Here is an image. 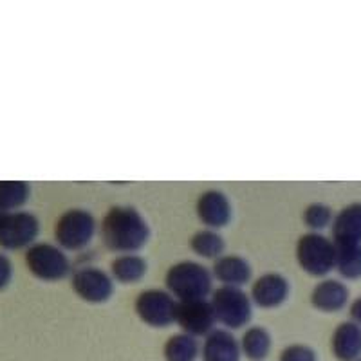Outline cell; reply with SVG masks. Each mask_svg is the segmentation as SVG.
Instances as JSON below:
<instances>
[{
  "instance_id": "8fae6325",
  "label": "cell",
  "mask_w": 361,
  "mask_h": 361,
  "mask_svg": "<svg viewBox=\"0 0 361 361\" xmlns=\"http://www.w3.org/2000/svg\"><path fill=\"white\" fill-rule=\"evenodd\" d=\"M195 214L199 221L209 230H217L228 226L231 219V204L230 199L221 190H206L199 195L195 202Z\"/></svg>"
},
{
  "instance_id": "7402d4cb",
  "label": "cell",
  "mask_w": 361,
  "mask_h": 361,
  "mask_svg": "<svg viewBox=\"0 0 361 361\" xmlns=\"http://www.w3.org/2000/svg\"><path fill=\"white\" fill-rule=\"evenodd\" d=\"M164 360L166 361H195L199 354V343L186 333H177L164 343Z\"/></svg>"
},
{
  "instance_id": "4fadbf2b",
  "label": "cell",
  "mask_w": 361,
  "mask_h": 361,
  "mask_svg": "<svg viewBox=\"0 0 361 361\" xmlns=\"http://www.w3.org/2000/svg\"><path fill=\"white\" fill-rule=\"evenodd\" d=\"M333 243L338 247L361 244V202H350L333 219Z\"/></svg>"
},
{
  "instance_id": "3957f363",
  "label": "cell",
  "mask_w": 361,
  "mask_h": 361,
  "mask_svg": "<svg viewBox=\"0 0 361 361\" xmlns=\"http://www.w3.org/2000/svg\"><path fill=\"white\" fill-rule=\"evenodd\" d=\"M338 247L333 238L316 231L302 235L296 243V262L312 276H324L336 267Z\"/></svg>"
},
{
  "instance_id": "d4e9b609",
  "label": "cell",
  "mask_w": 361,
  "mask_h": 361,
  "mask_svg": "<svg viewBox=\"0 0 361 361\" xmlns=\"http://www.w3.org/2000/svg\"><path fill=\"white\" fill-rule=\"evenodd\" d=\"M280 361H316V354L311 347L302 343H293L280 353Z\"/></svg>"
},
{
  "instance_id": "7a4b0ae2",
  "label": "cell",
  "mask_w": 361,
  "mask_h": 361,
  "mask_svg": "<svg viewBox=\"0 0 361 361\" xmlns=\"http://www.w3.org/2000/svg\"><path fill=\"white\" fill-rule=\"evenodd\" d=\"M166 291L177 302H192V300H206L214 286V275L202 264L183 260L169 267L164 275Z\"/></svg>"
},
{
  "instance_id": "277c9868",
  "label": "cell",
  "mask_w": 361,
  "mask_h": 361,
  "mask_svg": "<svg viewBox=\"0 0 361 361\" xmlns=\"http://www.w3.org/2000/svg\"><path fill=\"white\" fill-rule=\"evenodd\" d=\"M96 219L89 209L71 208L58 217L54 238L62 250L78 251L92 240L96 233Z\"/></svg>"
},
{
  "instance_id": "30bf717a",
  "label": "cell",
  "mask_w": 361,
  "mask_h": 361,
  "mask_svg": "<svg viewBox=\"0 0 361 361\" xmlns=\"http://www.w3.org/2000/svg\"><path fill=\"white\" fill-rule=\"evenodd\" d=\"M71 286L76 296L89 304H103L114 293L112 276L99 267H83V269L74 271Z\"/></svg>"
},
{
  "instance_id": "e0dca14e",
  "label": "cell",
  "mask_w": 361,
  "mask_h": 361,
  "mask_svg": "<svg viewBox=\"0 0 361 361\" xmlns=\"http://www.w3.org/2000/svg\"><path fill=\"white\" fill-rule=\"evenodd\" d=\"M333 353L340 361H356L361 357V325L343 322L333 333Z\"/></svg>"
},
{
  "instance_id": "603a6c76",
  "label": "cell",
  "mask_w": 361,
  "mask_h": 361,
  "mask_svg": "<svg viewBox=\"0 0 361 361\" xmlns=\"http://www.w3.org/2000/svg\"><path fill=\"white\" fill-rule=\"evenodd\" d=\"M336 269L343 279H361V244L338 247Z\"/></svg>"
},
{
  "instance_id": "ffe728a7",
  "label": "cell",
  "mask_w": 361,
  "mask_h": 361,
  "mask_svg": "<svg viewBox=\"0 0 361 361\" xmlns=\"http://www.w3.org/2000/svg\"><path fill=\"white\" fill-rule=\"evenodd\" d=\"M190 247L195 255L202 257V259H214L217 260L219 257L224 255V238L217 233L215 230H199L190 237Z\"/></svg>"
},
{
  "instance_id": "5bb4252c",
  "label": "cell",
  "mask_w": 361,
  "mask_h": 361,
  "mask_svg": "<svg viewBox=\"0 0 361 361\" xmlns=\"http://www.w3.org/2000/svg\"><path fill=\"white\" fill-rule=\"evenodd\" d=\"M240 345L237 338L226 331V329H215L202 343V360L204 361H240Z\"/></svg>"
},
{
  "instance_id": "7c38bea8",
  "label": "cell",
  "mask_w": 361,
  "mask_h": 361,
  "mask_svg": "<svg viewBox=\"0 0 361 361\" xmlns=\"http://www.w3.org/2000/svg\"><path fill=\"white\" fill-rule=\"evenodd\" d=\"M289 295V282L280 273H264L251 286V302L264 309L282 305Z\"/></svg>"
},
{
  "instance_id": "5b68a950",
  "label": "cell",
  "mask_w": 361,
  "mask_h": 361,
  "mask_svg": "<svg viewBox=\"0 0 361 361\" xmlns=\"http://www.w3.org/2000/svg\"><path fill=\"white\" fill-rule=\"evenodd\" d=\"M25 266L31 275L44 282H58L66 279L71 271V262L62 247L49 243H35L25 250Z\"/></svg>"
},
{
  "instance_id": "484cf974",
  "label": "cell",
  "mask_w": 361,
  "mask_h": 361,
  "mask_svg": "<svg viewBox=\"0 0 361 361\" xmlns=\"http://www.w3.org/2000/svg\"><path fill=\"white\" fill-rule=\"evenodd\" d=\"M13 276V264L11 260L8 259V255L0 253V291L6 289L11 282Z\"/></svg>"
},
{
  "instance_id": "ac0fdd59",
  "label": "cell",
  "mask_w": 361,
  "mask_h": 361,
  "mask_svg": "<svg viewBox=\"0 0 361 361\" xmlns=\"http://www.w3.org/2000/svg\"><path fill=\"white\" fill-rule=\"evenodd\" d=\"M111 273L118 282L134 283L143 279V275L147 273V262L137 253L118 255L111 262Z\"/></svg>"
},
{
  "instance_id": "2e32d148",
  "label": "cell",
  "mask_w": 361,
  "mask_h": 361,
  "mask_svg": "<svg viewBox=\"0 0 361 361\" xmlns=\"http://www.w3.org/2000/svg\"><path fill=\"white\" fill-rule=\"evenodd\" d=\"M309 300H311L312 307H316L318 311H340L349 300V289L340 280H322L312 288Z\"/></svg>"
},
{
  "instance_id": "ba28073f",
  "label": "cell",
  "mask_w": 361,
  "mask_h": 361,
  "mask_svg": "<svg viewBox=\"0 0 361 361\" xmlns=\"http://www.w3.org/2000/svg\"><path fill=\"white\" fill-rule=\"evenodd\" d=\"M40 231L37 215L24 209L9 212L0 217V247L4 250H22L35 244Z\"/></svg>"
},
{
  "instance_id": "6da1fadb",
  "label": "cell",
  "mask_w": 361,
  "mask_h": 361,
  "mask_svg": "<svg viewBox=\"0 0 361 361\" xmlns=\"http://www.w3.org/2000/svg\"><path fill=\"white\" fill-rule=\"evenodd\" d=\"M103 244L119 255L135 253L147 244L150 228L143 215L132 206H112L99 224Z\"/></svg>"
},
{
  "instance_id": "83f0119b",
  "label": "cell",
  "mask_w": 361,
  "mask_h": 361,
  "mask_svg": "<svg viewBox=\"0 0 361 361\" xmlns=\"http://www.w3.org/2000/svg\"><path fill=\"white\" fill-rule=\"evenodd\" d=\"M357 361H361V360H357Z\"/></svg>"
},
{
  "instance_id": "d6986e66",
  "label": "cell",
  "mask_w": 361,
  "mask_h": 361,
  "mask_svg": "<svg viewBox=\"0 0 361 361\" xmlns=\"http://www.w3.org/2000/svg\"><path fill=\"white\" fill-rule=\"evenodd\" d=\"M271 349V336L260 325H251L244 331L240 338V350L246 354L247 360L260 361L267 356Z\"/></svg>"
},
{
  "instance_id": "52a82bcc",
  "label": "cell",
  "mask_w": 361,
  "mask_h": 361,
  "mask_svg": "<svg viewBox=\"0 0 361 361\" xmlns=\"http://www.w3.org/2000/svg\"><path fill=\"white\" fill-rule=\"evenodd\" d=\"M177 302L169 291L163 289H145L134 302V311L143 324L150 327H169L176 324Z\"/></svg>"
},
{
  "instance_id": "8992f818",
  "label": "cell",
  "mask_w": 361,
  "mask_h": 361,
  "mask_svg": "<svg viewBox=\"0 0 361 361\" xmlns=\"http://www.w3.org/2000/svg\"><path fill=\"white\" fill-rule=\"evenodd\" d=\"M212 307H214L217 322L228 329H238L250 324L253 307H251V296L240 288H228L221 286L212 293Z\"/></svg>"
},
{
  "instance_id": "cb8c5ba5",
  "label": "cell",
  "mask_w": 361,
  "mask_h": 361,
  "mask_svg": "<svg viewBox=\"0 0 361 361\" xmlns=\"http://www.w3.org/2000/svg\"><path fill=\"white\" fill-rule=\"evenodd\" d=\"M302 219H304V224L307 226L309 230L318 233L320 230L327 228L329 224H333V212L324 202H312V204L305 206Z\"/></svg>"
},
{
  "instance_id": "44dd1931",
  "label": "cell",
  "mask_w": 361,
  "mask_h": 361,
  "mask_svg": "<svg viewBox=\"0 0 361 361\" xmlns=\"http://www.w3.org/2000/svg\"><path fill=\"white\" fill-rule=\"evenodd\" d=\"M31 186L25 180H0V212L9 214L27 202Z\"/></svg>"
},
{
  "instance_id": "9a60e30c",
  "label": "cell",
  "mask_w": 361,
  "mask_h": 361,
  "mask_svg": "<svg viewBox=\"0 0 361 361\" xmlns=\"http://www.w3.org/2000/svg\"><path fill=\"white\" fill-rule=\"evenodd\" d=\"M212 275L228 288H240L251 279V266L238 255H222L214 262Z\"/></svg>"
},
{
  "instance_id": "4316f807",
  "label": "cell",
  "mask_w": 361,
  "mask_h": 361,
  "mask_svg": "<svg viewBox=\"0 0 361 361\" xmlns=\"http://www.w3.org/2000/svg\"><path fill=\"white\" fill-rule=\"evenodd\" d=\"M350 318H353L354 324L361 325V296L354 300L353 305H350Z\"/></svg>"
},
{
  "instance_id": "9c48e42d",
  "label": "cell",
  "mask_w": 361,
  "mask_h": 361,
  "mask_svg": "<svg viewBox=\"0 0 361 361\" xmlns=\"http://www.w3.org/2000/svg\"><path fill=\"white\" fill-rule=\"evenodd\" d=\"M176 324L183 329V333L190 336H208L212 331H215L217 316L209 298L206 300H192V302H179L177 305Z\"/></svg>"
}]
</instances>
